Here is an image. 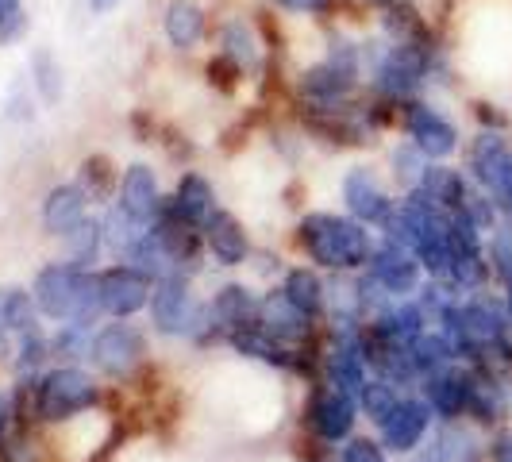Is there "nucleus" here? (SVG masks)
<instances>
[{"instance_id":"f257e3e1","label":"nucleus","mask_w":512,"mask_h":462,"mask_svg":"<svg viewBox=\"0 0 512 462\" xmlns=\"http://www.w3.org/2000/svg\"><path fill=\"white\" fill-rule=\"evenodd\" d=\"M293 243L308 266L328 274H359L378 247V231L332 208H308L293 224Z\"/></svg>"},{"instance_id":"f03ea898","label":"nucleus","mask_w":512,"mask_h":462,"mask_svg":"<svg viewBox=\"0 0 512 462\" xmlns=\"http://www.w3.org/2000/svg\"><path fill=\"white\" fill-rule=\"evenodd\" d=\"M31 297L43 320L62 324V320H77V324H89L97 328L104 320L101 305V278L97 270H85L74 266L66 258H51L35 270L31 278Z\"/></svg>"},{"instance_id":"7ed1b4c3","label":"nucleus","mask_w":512,"mask_h":462,"mask_svg":"<svg viewBox=\"0 0 512 462\" xmlns=\"http://www.w3.org/2000/svg\"><path fill=\"white\" fill-rule=\"evenodd\" d=\"M197 278H185V274H170V278H158L151 293V332L158 339H170V343H193V347H212V343H224L220 328L212 320V308L208 297L197 293Z\"/></svg>"},{"instance_id":"20e7f679","label":"nucleus","mask_w":512,"mask_h":462,"mask_svg":"<svg viewBox=\"0 0 512 462\" xmlns=\"http://www.w3.org/2000/svg\"><path fill=\"white\" fill-rule=\"evenodd\" d=\"M104 389L97 370H85L81 362H51L31 385V416L47 428L74 424L77 416L101 409Z\"/></svg>"},{"instance_id":"39448f33","label":"nucleus","mask_w":512,"mask_h":462,"mask_svg":"<svg viewBox=\"0 0 512 462\" xmlns=\"http://www.w3.org/2000/svg\"><path fill=\"white\" fill-rule=\"evenodd\" d=\"M151 359V339L139 324L131 320H112L93 332V347H89V362L104 382H131Z\"/></svg>"},{"instance_id":"423d86ee","label":"nucleus","mask_w":512,"mask_h":462,"mask_svg":"<svg viewBox=\"0 0 512 462\" xmlns=\"http://www.w3.org/2000/svg\"><path fill=\"white\" fill-rule=\"evenodd\" d=\"M466 174L497 205V212L512 220V143L505 131L482 128L466 143Z\"/></svg>"},{"instance_id":"0eeeda50","label":"nucleus","mask_w":512,"mask_h":462,"mask_svg":"<svg viewBox=\"0 0 512 462\" xmlns=\"http://www.w3.org/2000/svg\"><path fill=\"white\" fill-rule=\"evenodd\" d=\"M397 128L401 135L420 147V154L428 162H451L462 151V131L459 124L428 97H416V101L401 104L397 108Z\"/></svg>"},{"instance_id":"6e6552de","label":"nucleus","mask_w":512,"mask_h":462,"mask_svg":"<svg viewBox=\"0 0 512 462\" xmlns=\"http://www.w3.org/2000/svg\"><path fill=\"white\" fill-rule=\"evenodd\" d=\"M301 424H305V432L312 443H320V447H339V443H347V439L355 436L359 401L316 378V382L308 385L305 409H301Z\"/></svg>"},{"instance_id":"1a4fd4ad","label":"nucleus","mask_w":512,"mask_h":462,"mask_svg":"<svg viewBox=\"0 0 512 462\" xmlns=\"http://www.w3.org/2000/svg\"><path fill=\"white\" fill-rule=\"evenodd\" d=\"M397 197L401 193H393V185L389 178L378 174V166H370V162H359V166H351L343 181H339V201H343V212L347 216H355L362 220L366 228H382L385 220L393 216V208H397Z\"/></svg>"},{"instance_id":"9d476101","label":"nucleus","mask_w":512,"mask_h":462,"mask_svg":"<svg viewBox=\"0 0 512 462\" xmlns=\"http://www.w3.org/2000/svg\"><path fill=\"white\" fill-rule=\"evenodd\" d=\"M432 428H436V412H432V405L424 401L420 389H412V393L401 397V405L389 412L374 432H378V439H382V447L389 451V455L412 459V455L428 443Z\"/></svg>"},{"instance_id":"9b49d317","label":"nucleus","mask_w":512,"mask_h":462,"mask_svg":"<svg viewBox=\"0 0 512 462\" xmlns=\"http://www.w3.org/2000/svg\"><path fill=\"white\" fill-rule=\"evenodd\" d=\"M362 89H366L362 74L335 66V62H328L324 54L312 58V62H305V66L297 70V77H293L297 104H339V101L359 97Z\"/></svg>"},{"instance_id":"f8f14e48","label":"nucleus","mask_w":512,"mask_h":462,"mask_svg":"<svg viewBox=\"0 0 512 462\" xmlns=\"http://www.w3.org/2000/svg\"><path fill=\"white\" fill-rule=\"evenodd\" d=\"M97 278H101L104 316H112V320H131V316L147 312L151 293H154L151 274H143L139 266H128V262H112V266L97 270Z\"/></svg>"},{"instance_id":"ddd939ff","label":"nucleus","mask_w":512,"mask_h":462,"mask_svg":"<svg viewBox=\"0 0 512 462\" xmlns=\"http://www.w3.org/2000/svg\"><path fill=\"white\" fill-rule=\"evenodd\" d=\"M212 31H216V51L224 54L228 62H235L243 77H258L266 70V51L270 47H266V39H262V31H258L251 16L231 12Z\"/></svg>"},{"instance_id":"4468645a","label":"nucleus","mask_w":512,"mask_h":462,"mask_svg":"<svg viewBox=\"0 0 512 462\" xmlns=\"http://www.w3.org/2000/svg\"><path fill=\"white\" fill-rule=\"evenodd\" d=\"M366 274L374 278V282L382 285L389 297H412L420 285H424V266H420V258L412 255L409 247H401V243H393V239H382L378 235V247H374V255L366 262Z\"/></svg>"},{"instance_id":"2eb2a0df","label":"nucleus","mask_w":512,"mask_h":462,"mask_svg":"<svg viewBox=\"0 0 512 462\" xmlns=\"http://www.w3.org/2000/svg\"><path fill=\"white\" fill-rule=\"evenodd\" d=\"M258 324L274 335V339L289 343V347H316V332H320V320H312V316H305L301 308L293 305L282 293V285L262 289Z\"/></svg>"},{"instance_id":"dca6fc26","label":"nucleus","mask_w":512,"mask_h":462,"mask_svg":"<svg viewBox=\"0 0 512 462\" xmlns=\"http://www.w3.org/2000/svg\"><path fill=\"white\" fill-rule=\"evenodd\" d=\"M116 205L128 212L131 220H139L143 228H151L154 220L166 208V189L158 181V170L151 162H128L120 174V189H116Z\"/></svg>"},{"instance_id":"f3484780","label":"nucleus","mask_w":512,"mask_h":462,"mask_svg":"<svg viewBox=\"0 0 512 462\" xmlns=\"http://www.w3.org/2000/svg\"><path fill=\"white\" fill-rule=\"evenodd\" d=\"M201 239H205L208 258L216 266H224V270H239V266H247L251 255H255V243H251L247 224L224 205L208 216V224L201 228Z\"/></svg>"},{"instance_id":"a211bd4d","label":"nucleus","mask_w":512,"mask_h":462,"mask_svg":"<svg viewBox=\"0 0 512 462\" xmlns=\"http://www.w3.org/2000/svg\"><path fill=\"white\" fill-rule=\"evenodd\" d=\"M212 35L205 0H166L162 4V39L174 54H193Z\"/></svg>"},{"instance_id":"6ab92c4d","label":"nucleus","mask_w":512,"mask_h":462,"mask_svg":"<svg viewBox=\"0 0 512 462\" xmlns=\"http://www.w3.org/2000/svg\"><path fill=\"white\" fill-rule=\"evenodd\" d=\"M93 212V201L85 197V189L77 181H54L47 185L43 201H39V224L51 239H62Z\"/></svg>"},{"instance_id":"aec40b11","label":"nucleus","mask_w":512,"mask_h":462,"mask_svg":"<svg viewBox=\"0 0 512 462\" xmlns=\"http://www.w3.org/2000/svg\"><path fill=\"white\" fill-rule=\"evenodd\" d=\"M424 401L432 405L436 420L451 424V420H466V401H470V362H451L439 374H428L420 382Z\"/></svg>"},{"instance_id":"412c9836","label":"nucleus","mask_w":512,"mask_h":462,"mask_svg":"<svg viewBox=\"0 0 512 462\" xmlns=\"http://www.w3.org/2000/svg\"><path fill=\"white\" fill-rule=\"evenodd\" d=\"M166 208L178 220H185L189 228H205L208 216L220 208V193H216V185H212L208 174H201V170H181L174 189L166 193Z\"/></svg>"},{"instance_id":"4be33fe9","label":"nucleus","mask_w":512,"mask_h":462,"mask_svg":"<svg viewBox=\"0 0 512 462\" xmlns=\"http://www.w3.org/2000/svg\"><path fill=\"white\" fill-rule=\"evenodd\" d=\"M212 308V320L220 328V339L239 328H251L258 324V308H262V289H255L251 282H224L212 289L208 297Z\"/></svg>"},{"instance_id":"5701e85b","label":"nucleus","mask_w":512,"mask_h":462,"mask_svg":"<svg viewBox=\"0 0 512 462\" xmlns=\"http://www.w3.org/2000/svg\"><path fill=\"white\" fill-rule=\"evenodd\" d=\"M482 447H478V439L474 432L462 424V420H451V424H443L439 420V428H432V436H428V447H420L412 459L416 462H482Z\"/></svg>"},{"instance_id":"b1692460","label":"nucleus","mask_w":512,"mask_h":462,"mask_svg":"<svg viewBox=\"0 0 512 462\" xmlns=\"http://www.w3.org/2000/svg\"><path fill=\"white\" fill-rule=\"evenodd\" d=\"M432 205H439L443 212H459L474 189V181L466 170L451 166V162H428L424 174H420V185H416Z\"/></svg>"},{"instance_id":"393cba45","label":"nucleus","mask_w":512,"mask_h":462,"mask_svg":"<svg viewBox=\"0 0 512 462\" xmlns=\"http://www.w3.org/2000/svg\"><path fill=\"white\" fill-rule=\"evenodd\" d=\"M278 285H282V293L301 308L305 316L324 324V312H328V282L320 278L316 266H305V262H301V266H285Z\"/></svg>"},{"instance_id":"a878e982","label":"nucleus","mask_w":512,"mask_h":462,"mask_svg":"<svg viewBox=\"0 0 512 462\" xmlns=\"http://www.w3.org/2000/svg\"><path fill=\"white\" fill-rule=\"evenodd\" d=\"M27 81L43 108H58L66 101V66L51 47H35L27 54Z\"/></svg>"},{"instance_id":"bb28decb","label":"nucleus","mask_w":512,"mask_h":462,"mask_svg":"<svg viewBox=\"0 0 512 462\" xmlns=\"http://www.w3.org/2000/svg\"><path fill=\"white\" fill-rule=\"evenodd\" d=\"M74 181L85 189V197L97 205H112L116 201V189H120V170H116V162L108 158V154H85L81 162H77V174Z\"/></svg>"},{"instance_id":"cd10ccee","label":"nucleus","mask_w":512,"mask_h":462,"mask_svg":"<svg viewBox=\"0 0 512 462\" xmlns=\"http://www.w3.org/2000/svg\"><path fill=\"white\" fill-rule=\"evenodd\" d=\"M58 243H62V258L74 262V266H85V270H97V262L108 255V251H104L101 216H93V212H89L70 235H62Z\"/></svg>"},{"instance_id":"c85d7f7f","label":"nucleus","mask_w":512,"mask_h":462,"mask_svg":"<svg viewBox=\"0 0 512 462\" xmlns=\"http://www.w3.org/2000/svg\"><path fill=\"white\" fill-rule=\"evenodd\" d=\"M43 316L35 308V297L27 285H0V328L8 335H24L39 328Z\"/></svg>"},{"instance_id":"c756f323","label":"nucleus","mask_w":512,"mask_h":462,"mask_svg":"<svg viewBox=\"0 0 512 462\" xmlns=\"http://www.w3.org/2000/svg\"><path fill=\"white\" fill-rule=\"evenodd\" d=\"M51 362V332L43 324L24 335H16V347H12V374L16 378H39Z\"/></svg>"},{"instance_id":"7c9ffc66","label":"nucleus","mask_w":512,"mask_h":462,"mask_svg":"<svg viewBox=\"0 0 512 462\" xmlns=\"http://www.w3.org/2000/svg\"><path fill=\"white\" fill-rule=\"evenodd\" d=\"M409 355H412V366H416V378H420V382H424L428 374H439L443 366L459 362V351L451 347V339L439 332V328H428V332L416 335L409 343Z\"/></svg>"},{"instance_id":"2f4dec72","label":"nucleus","mask_w":512,"mask_h":462,"mask_svg":"<svg viewBox=\"0 0 512 462\" xmlns=\"http://www.w3.org/2000/svg\"><path fill=\"white\" fill-rule=\"evenodd\" d=\"M424 166H428V158L420 154L416 143L409 139H397L393 147H389V185L397 189V193H409L420 185V174H424Z\"/></svg>"},{"instance_id":"473e14b6","label":"nucleus","mask_w":512,"mask_h":462,"mask_svg":"<svg viewBox=\"0 0 512 462\" xmlns=\"http://www.w3.org/2000/svg\"><path fill=\"white\" fill-rule=\"evenodd\" d=\"M405 393H409V389H397L393 382H385V378H378V374H370L359 393V416H366V424L378 428L385 416L401 405Z\"/></svg>"},{"instance_id":"72a5a7b5","label":"nucleus","mask_w":512,"mask_h":462,"mask_svg":"<svg viewBox=\"0 0 512 462\" xmlns=\"http://www.w3.org/2000/svg\"><path fill=\"white\" fill-rule=\"evenodd\" d=\"M93 332L89 324L77 320H62L51 328V355L54 362H89V347H93Z\"/></svg>"},{"instance_id":"f704fd0d","label":"nucleus","mask_w":512,"mask_h":462,"mask_svg":"<svg viewBox=\"0 0 512 462\" xmlns=\"http://www.w3.org/2000/svg\"><path fill=\"white\" fill-rule=\"evenodd\" d=\"M486 258L493 278L505 285L512 278V220H501L497 228L486 235Z\"/></svg>"},{"instance_id":"c9c22d12","label":"nucleus","mask_w":512,"mask_h":462,"mask_svg":"<svg viewBox=\"0 0 512 462\" xmlns=\"http://www.w3.org/2000/svg\"><path fill=\"white\" fill-rule=\"evenodd\" d=\"M35 116H39V97H35L31 81L20 77V81L8 89V97H4V120L27 128V124H35Z\"/></svg>"},{"instance_id":"e433bc0d","label":"nucleus","mask_w":512,"mask_h":462,"mask_svg":"<svg viewBox=\"0 0 512 462\" xmlns=\"http://www.w3.org/2000/svg\"><path fill=\"white\" fill-rule=\"evenodd\" d=\"M0 462H43V447L27 432V424H16L0 439Z\"/></svg>"},{"instance_id":"4c0bfd02","label":"nucleus","mask_w":512,"mask_h":462,"mask_svg":"<svg viewBox=\"0 0 512 462\" xmlns=\"http://www.w3.org/2000/svg\"><path fill=\"white\" fill-rule=\"evenodd\" d=\"M335 462H393V455L385 451L378 436H351L347 443H339Z\"/></svg>"},{"instance_id":"58836bf2","label":"nucleus","mask_w":512,"mask_h":462,"mask_svg":"<svg viewBox=\"0 0 512 462\" xmlns=\"http://www.w3.org/2000/svg\"><path fill=\"white\" fill-rule=\"evenodd\" d=\"M274 8L285 16H297V20H328L332 24L343 0H274Z\"/></svg>"},{"instance_id":"ea45409f","label":"nucleus","mask_w":512,"mask_h":462,"mask_svg":"<svg viewBox=\"0 0 512 462\" xmlns=\"http://www.w3.org/2000/svg\"><path fill=\"white\" fill-rule=\"evenodd\" d=\"M20 424V409H16V393H12V385L4 389L0 385V439L8 436L12 428Z\"/></svg>"},{"instance_id":"a19ab883","label":"nucleus","mask_w":512,"mask_h":462,"mask_svg":"<svg viewBox=\"0 0 512 462\" xmlns=\"http://www.w3.org/2000/svg\"><path fill=\"white\" fill-rule=\"evenodd\" d=\"M489 462H512V428H501L486 447Z\"/></svg>"},{"instance_id":"79ce46f5","label":"nucleus","mask_w":512,"mask_h":462,"mask_svg":"<svg viewBox=\"0 0 512 462\" xmlns=\"http://www.w3.org/2000/svg\"><path fill=\"white\" fill-rule=\"evenodd\" d=\"M27 12V0H0V24L4 20H16V16H24Z\"/></svg>"},{"instance_id":"37998d69","label":"nucleus","mask_w":512,"mask_h":462,"mask_svg":"<svg viewBox=\"0 0 512 462\" xmlns=\"http://www.w3.org/2000/svg\"><path fill=\"white\" fill-rule=\"evenodd\" d=\"M89 4V12H97V16H108V12H116L124 0H85Z\"/></svg>"}]
</instances>
